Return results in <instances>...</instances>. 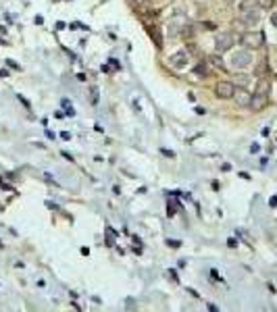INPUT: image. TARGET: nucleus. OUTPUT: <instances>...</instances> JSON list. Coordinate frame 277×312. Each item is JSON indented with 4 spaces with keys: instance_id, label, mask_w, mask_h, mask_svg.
<instances>
[{
    "instance_id": "nucleus-8",
    "label": "nucleus",
    "mask_w": 277,
    "mask_h": 312,
    "mask_svg": "<svg viewBox=\"0 0 277 312\" xmlns=\"http://www.w3.org/2000/svg\"><path fill=\"white\" fill-rule=\"evenodd\" d=\"M171 65L175 67V69L186 67V65H188V52H186V50H179V52H175V54L171 56Z\"/></svg>"
},
{
    "instance_id": "nucleus-10",
    "label": "nucleus",
    "mask_w": 277,
    "mask_h": 312,
    "mask_svg": "<svg viewBox=\"0 0 277 312\" xmlns=\"http://www.w3.org/2000/svg\"><path fill=\"white\" fill-rule=\"evenodd\" d=\"M231 81L236 83L238 88H246L248 81H250V77H248V75H244V73H236V75L231 77Z\"/></svg>"
},
{
    "instance_id": "nucleus-9",
    "label": "nucleus",
    "mask_w": 277,
    "mask_h": 312,
    "mask_svg": "<svg viewBox=\"0 0 277 312\" xmlns=\"http://www.w3.org/2000/svg\"><path fill=\"white\" fill-rule=\"evenodd\" d=\"M269 90H271V81L267 79V77H261L258 79V83H256V94H269Z\"/></svg>"
},
{
    "instance_id": "nucleus-16",
    "label": "nucleus",
    "mask_w": 277,
    "mask_h": 312,
    "mask_svg": "<svg viewBox=\"0 0 277 312\" xmlns=\"http://www.w3.org/2000/svg\"><path fill=\"white\" fill-rule=\"evenodd\" d=\"M256 4H258V8H273L275 4H277V0H256Z\"/></svg>"
},
{
    "instance_id": "nucleus-3",
    "label": "nucleus",
    "mask_w": 277,
    "mask_h": 312,
    "mask_svg": "<svg viewBox=\"0 0 277 312\" xmlns=\"http://www.w3.org/2000/svg\"><path fill=\"white\" fill-rule=\"evenodd\" d=\"M236 90H238V85L233 81H219L217 85H215V96L221 98V100H231Z\"/></svg>"
},
{
    "instance_id": "nucleus-1",
    "label": "nucleus",
    "mask_w": 277,
    "mask_h": 312,
    "mask_svg": "<svg viewBox=\"0 0 277 312\" xmlns=\"http://www.w3.org/2000/svg\"><path fill=\"white\" fill-rule=\"evenodd\" d=\"M242 44H244V48H248V50H258L263 44H265V33H261V31H248V33H244L242 36Z\"/></svg>"
},
{
    "instance_id": "nucleus-22",
    "label": "nucleus",
    "mask_w": 277,
    "mask_h": 312,
    "mask_svg": "<svg viewBox=\"0 0 277 312\" xmlns=\"http://www.w3.org/2000/svg\"><path fill=\"white\" fill-rule=\"evenodd\" d=\"M227 2H233V0H227Z\"/></svg>"
},
{
    "instance_id": "nucleus-19",
    "label": "nucleus",
    "mask_w": 277,
    "mask_h": 312,
    "mask_svg": "<svg viewBox=\"0 0 277 312\" xmlns=\"http://www.w3.org/2000/svg\"><path fill=\"white\" fill-rule=\"evenodd\" d=\"M271 23H273L275 27H277V13H273V15H271Z\"/></svg>"
},
{
    "instance_id": "nucleus-17",
    "label": "nucleus",
    "mask_w": 277,
    "mask_h": 312,
    "mask_svg": "<svg viewBox=\"0 0 277 312\" xmlns=\"http://www.w3.org/2000/svg\"><path fill=\"white\" fill-rule=\"evenodd\" d=\"M161 154H165V156H167V158H173V156H175V152H173V150H165V148H163V150H161Z\"/></svg>"
},
{
    "instance_id": "nucleus-14",
    "label": "nucleus",
    "mask_w": 277,
    "mask_h": 312,
    "mask_svg": "<svg viewBox=\"0 0 277 312\" xmlns=\"http://www.w3.org/2000/svg\"><path fill=\"white\" fill-rule=\"evenodd\" d=\"M146 29H148V31L152 33L154 44H157V46H161V33H159V29H157V27H152V25H148V23H146Z\"/></svg>"
},
{
    "instance_id": "nucleus-5",
    "label": "nucleus",
    "mask_w": 277,
    "mask_h": 312,
    "mask_svg": "<svg viewBox=\"0 0 277 312\" xmlns=\"http://www.w3.org/2000/svg\"><path fill=\"white\" fill-rule=\"evenodd\" d=\"M240 21L244 23L246 27H252V25H256L258 21H261V11L254 8V6H250V8H246V11H242V19Z\"/></svg>"
},
{
    "instance_id": "nucleus-21",
    "label": "nucleus",
    "mask_w": 277,
    "mask_h": 312,
    "mask_svg": "<svg viewBox=\"0 0 277 312\" xmlns=\"http://www.w3.org/2000/svg\"><path fill=\"white\" fill-rule=\"evenodd\" d=\"M269 202H271V206H277V196H273V198H271V200H269Z\"/></svg>"
},
{
    "instance_id": "nucleus-2",
    "label": "nucleus",
    "mask_w": 277,
    "mask_h": 312,
    "mask_svg": "<svg viewBox=\"0 0 277 312\" xmlns=\"http://www.w3.org/2000/svg\"><path fill=\"white\" fill-rule=\"evenodd\" d=\"M242 38H238L236 33H231V31H225V33H219L217 38H215V48H217L219 52H225V50H231L233 44L236 42H240Z\"/></svg>"
},
{
    "instance_id": "nucleus-4",
    "label": "nucleus",
    "mask_w": 277,
    "mask_h": 312,
    "mask_svg": "<svg viewBox=\"0 0 277 312\" xmlns=\"http://www.w3.org/2000/svg\"><path fill=\"white\" fill-rule=\"evenodd\" d=\"M250 63H252V54H250V50L244 48V50H238L231 54V65L236 69H246Z\"/></svg>"
},
{
    "instance_id": "nucleus-11",
    "label": "nucleus",
    "mask_w": 277,
    "mask_h": 312,
    "mask_svg": "<svg viewBox=\"0 0 277 312\" xmlns=\"http://www.w3.org/2000/svg\"><path fill=\"white\" fill-rule=\"evenodd\" d=\"M136 8L140 13H146V11H152V0H134Z\"/></svg>"
},
{
    "instance_id": "nucleus-18",
    "label": "nucleus",
    "mask_w": 277,
    "mask_h": 312,
    "mask_svg": "<svg viewBox=\"0 0 277 312\" xmlns=\"http://www.w3.org/2000/svg\"><path fill=\"white\" fill-rule=\"evenodd\" d=\"M17 98H19V100H21V102H23V104H25V106H28V108H29V106H31V104H29V102H28V100H25V98H23V96H21V94H17Z\"/></svg>"
},
{
    "instance_id": "nucleus-13",
    "label": "nucleus",
    "mask_w": 277,
    "mask_h": 312,
    "mask_svg": "<svg viewBox=\"0 0 277 312\" xmlns=\"http://www.w3.org/2000/svg\"><path fill=\"white\" fill-rule=\"evenodd\" d=\"M209 63H211L213 67H217L219 71H223V69H225V63H223V58H221L219 54H211V56H209Z\"/></svg>"
},
{
    "instance_id": "nucleus-12",
    "label": "nucleus",
    "mask_w": 277,
    "mask_h": 312,
    "mask_svg": "<svg viewBox=\"0 0 277 312\" xmlns=\"http://www.w3.org/2000/svg\"><path fill=\"white\" fill-rule=\"evenodd\" d=\"M179 38H184V40H192V38H194V27H192V25H181V29H179Z\"/></svg>"
},
{
    "instance_id": "nucleus-7",
    "label": "nucleus",
    "mask_w": 277,
    "mask_h": 312,
    "mask_svg": "<svg viewBox=\"0 0 277 312\" xmlns=\"http://www.w3.org/2000/svg\"><path fill=\"white\" fill-rule=\"evenodd\" d=\"M250 98H252V94H248V90H244V88H238L236 94H233V100L240 106H250Z\"/></svg>"
},
{
    "instance_id": "nucleus-6",
    "label": "nucleus",
    "mask_w": 277,
    "mask_h": 312,
    "mask_svg": "<svg viewBox=\"0 0 277 312\" xmlns=\"http://www.w3.org/2000/svg\"><path fill=\"white\" fill-rule=\"evenodd\" d=\"M267 104H269V94H252V98H250V108L254 112L267 108Z\"/></svg>"
},
{
    "instance_id": "nucleus-20",
    "label": "nucleus",
    "mask_w": 277,
    "mask_h": 312,
    "mask_svg": "<svg viewBox=\"0 0 277 312\" xmlns=\"http://www.w3.org/2000/svg\"><path fill=\"white\" fill-rule=\"evenodd\" d=\"M250 152H252V154L258 152V144H252V146H250Z\"/></svg>"
},
{
    "instance_id": "nucleus-15",
    "label": "nucleus",
    "mask_w": 277,
    "mask_h": 312,
    "mask_svg": "<svg viewBox=\"0 0 277 312\" xmlns=\"http://www.w3.org/2000/svg\"><path fill=\"white\" fill-rule=\"evenodd\" d=\"M194 75H198V77H206V75H209V69H206V65L198 63V65L194 67Z\"/></svg>"
}]
</instances>
